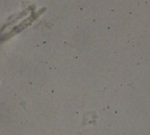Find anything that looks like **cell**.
Returning a JSON list of instances; mask_svg holds the SVG:
<instances>
[{"label": "cell", "instance_id": "cell-1", "mask_svg": "<svg viewBox=\"0 0 150 135\" xmlns=\"http://www.w3.org/2000/svg\"><path fill=\"white\" fill-rule=\"evenodd\" d=\"M40 13H35V14L31 15V16H30L28 18L24 20V21L21 22L20 25H18V26L14 27V28H13V30L11 32V34L12 33L13 34H14L18 33V32H20L21 31L24 30L25 27H27L28 25H30V24L32 23V22L34 21V20H35L37 18H38V16L39 15V14L40 15Z\"/></svg>", "mask_w": 150, "mask_h": 135}]
</instances>
